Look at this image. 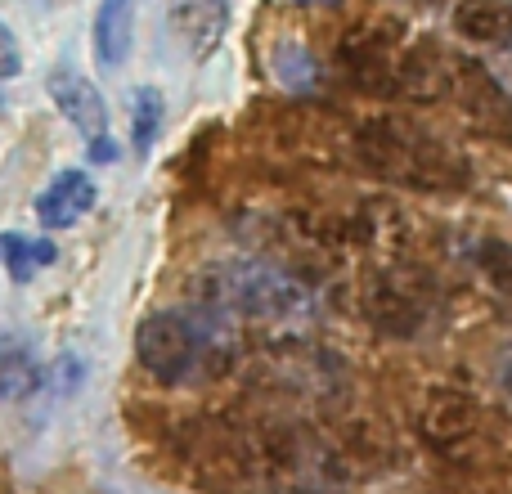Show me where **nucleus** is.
<instances>
[{
	"label": "nucleus",
	"mask_w": 512,
	"mask_h": 494,
	"mask_svg": "<svg viewBox=\"0 0 512 494\" xmlns=\"http://www.w3.org/2000/svg\"><path fill=\"white\" fill-rule=\"evenodd\" d=\"M135 360L149 378L167 382V387L194 378H221L239 360V328L198 306L153 310L135 328Z\"/></svg>",
	"instance_id": "f257e3e1"
},
{
	"label": "nucleus",
	"mask_w": 512,
	"mask_h": 494,
	"mask_svg": "<svg viewBox=\"0 0 512 494\" xmlns=\"http://www.w3.org/2000/svg\"><path fill=\"white\" fill-rule=\"evenodd\" d=\"M162 122H167V99H162L158 86H135L131 95V149L140 158H149L153 144L162 135Z\"/></svg>",
	"instance_id": "dca6fc26"
},
{
	"label": "nucleus",
	"mask_w": 512,
	"mask_h": 494,
	"mask_svg": "<svg viewBox=\"0 0 512 494\" xmlns=\"http://www.w3.org/2000/svg\"><path fill=\"white\" fill-rule=\"evenodd\" d=\"M45 90H50L54 108L63 113V122H68L86 144L108 140V104L86 72L63 63V68H54L50 77H45Z\"/></svg>",
	"instance_id": "6e6552de"
},
{
	"label": "nucleus",
	"mask_w": 512,
	"mask_h": 494,
	"mask_svg": "<svg viewBox=\"0 0 512 494\" xmlns=\"http://www.w3.org/2000/svg\"><path fill=\"white\" fill-rule=\"evenodd\" d=\"M472 432H477V400H472L468 391L441 387L427 396V405H423V436L427 441L450 450V445L468 441Z\"/></svg>",
	"instance_id": "9b49d317"
},
{
	"label": "nucleus",
	"mask_w": 512,
	"mask_h": 494,
	"mask_svg": "<svg viewBox=\"0 0 512 494\" xmlns=\"http://www.w3.org/2000/svg\"><path fill=\"white\" fill-rule=\"evenodd\" d=\"M171 32L194 59H207L230 32V0H167Z\"/></svg>",
	"instance_id": "1a4fd4ad"
},
{
	"label": "nucleus",
	"mask_w": 512,
	"mask_h": 494,
	"mask_svg": "<svg viewBox=\"0 0 512 494\" xmlns=\"http://www.w3.org/2000/svg\"><path fill=\"white\" fill-rule=\"evenodd\" d=\"M454 32L472 45H508L512 50V0H463L454 9Z\"/></svg>",
	"instance_id": "4468645a"
},
{
	"label": "nucleus",
	"mask_w": 512,
	"mask_h": 494,
	"mask_svg": "<svg viewBox=\"0 0 512 494\" xmlns=\"http://www.w3.org/2000/svg\"><path fill=\"white\" fill-rule=\"evenodd\" d=\"M400 59L405 41L391 27H355L337 45V68L364 95H400Z\"/></svg>",
	"instance_id": "0eeeda50"
},
{
	"label": "nucleus",
	"mask_w": 512,
	"mask_h": 494,
	"mask_svg": "<svg viewBox=\"0 0 512 494\" xmlns=\"http://www.w3.org/2000/svg\"><path fill=\"white\" fill-rule=\"evenodd\" d=\"M95 198H99L95 180L81 167H68L36 194V221H41L45 230H72V225L95 207Z\"/></svg>",
	"instance_id": "9d476101"
},
{
	"label": "nucleus",
	"mask_w": 512,
	"mask_h": 494,
	"mask_svg": "<svg viewBox=\"0 0 512 494\" xmlns=\"http://www.w3.org/2000/svg\"><path fill=\"white\" fill-rule=\"evenodd\" d=\"M265 477L279 494H333L342 486V468L328 454L324 441L306 432V427H283L270 432L261 445Z\"/></svg>",
	"instance_id": "39448f33"
},
{
	"label": "nucleus",
	"mask_w": 512,
	"mask_h": 494,
	"mask_svg": "<svg viewBox=\"0 0 512 494\" xmlns=\"http://www.w3.org/2000/svg\"><path fill=\"white\" fill-rule=\"evenodd\" d=\"M495 382H499V396H504L508 405H512V351L495 364Z\"/></svg>",
	"instance_id": "aec40b11"
},
{
	"label": "nucleus",
	"mask_w": 512,
	"mask_h": 494,
	"mask_svg": "<svg viewBox=\"0 0 512 494\" xmlns=\"http://www.w3.org/2000/svg\"><path fill=\"white\" fill-rule=\"evenodd\" d=\"M45 382L41 355L27 333H0V400H23Z\"/></svg>",
	"instance_id": "ddd939ff"
},
{
	"label": "nucleus",
	"mask_w": 512,
	"mask_h": 494,
	"mask_svg": "<svg viewBox=\"0 0 512 494\" xmlns=\"http://www.w3.org/2000/svg\"><path fill=\"white\" fill-rule=\"evenodd\" d=\"M355 158L382 185L414 194H454L468 185V162L450 140L409 117H369L355 131Z\"/></svg>",
	"instance_id": "f03ea898"
},
{
	"label": "nucleus",
	"mask_w": 512,
	"mask_h": 494,
	"mask_svg": "<svg viewBox=\"0 0 512 494\" xmlns=\"http://www.w3.org/2000/svg\"><path fill=\"white\" fill-rule=\"evenodd\" d=\"M23 72V45H18V36L9 32L5 23H0V81L18 77Z\"/></svg>",
	"instance_id": "a211bd4d"
},
{
	"label": "nucleus",
	"mask_w": 512,
	"mask_h": 494,
	"mask_svg": "<svg viewBox=\"0 0 512 494\" xmlns=\"http://www.w3.org/2000/svg\"><path fill=\"white\" fill-rule=\"evenodd\" d=\"M86 153H90V162H99V167H108V162H117V140L108 135V140H95V144H86Z\"/></svg>",
	"instance_id": "6ab92c4d"
},
{
	"label": "nucleus",
	"mask_w": 512,
	"mask_h": 494,
	"mask_svg": "<svg viewBox=\"0 0 512 494\" xmlns=\"http://www.w3.org/2000/svg\"><path fill=\"white\" fill-rule=\"evenodd\" d=\"M319 5H337V0H319Z\"/></svg>",
	"instance_id": "412c9836"
},
{
	"label": "nucleus",
	"mask_w": 512,
	"mask_h": 494,
	"mask_svg": "<svg viewBox=\"0 0 512 494\" xmlns=\"http://www.w3.org/2000/svg\"><path fill=\"white\" fill-rule=\"evenodd\" d=\"M54 256H59V247L50 239H27V234H0V265H5V274L14 283H32L36 270H45V265H54Z\"/></svg>",
	"instance_id": "2eb2a0df"
},
{
	"label": "nucleus",
	"mask_w": 512,
	"mask_h": 494,
	"mask_svg": "<svg viewBox=\"0 0 512 494\" xmlns=\"http://www.w3.org/2000/svg\"><path fill=\"white\" fill-rule=\"evenodd\" d=\"M477 270L499 297L512 301V243L504 239H486L477 247Z\"/></svg>",
	"instance_id": "f3484780"
},
{
	"label": "nucleus",
	"mask_w": 512,
	"mask_h": 494,
	"mask_svg": "<svg viewBox=\"0 0 512 494\" xmlns=\"http://www.w3.org/2000/svg\"><path fill=\"white\" fill-rule=\"evenodd\" d=\"M90 41H95L99 68L104 72L122 68V63L131 59V45H135V0H99Z\"/></svg>",
	"instance_id": "f8f14e48"
},
{
	"label": "nucleus",
	"mask_w": 512,
	"mask_h": 494,
	"mask_svg": "<svg viewBox=\"0 0 512 494\" xmlns=\"http://www.w3.org/2000/svg\"><path fill=\"white\" fill-rule=\"evenodd\" d=\"M445 99L481 131L486 140L512 149V90L495 72L472 54H450V72H445Z\"/></svg>",
	"instance_id": "423d86ee"
},
{
	"label": "nucleus",
	"mask_w": 512,
	"mask_h": 494,
	"mask_svg": "<svg viewBox=\"0 0 512 494\" xmlns=\"http://www.w3.org/2000/svg\"><path fill=\"white\" fill-rule=\"evenodd\" d=\"M364 315L378 328L382 337H396V342H414L441 315V292H436L432 274L418 270L409 261H391L378 265L369 274V288H364Z\"/></svg>",
	"instance_id": "20e7f679"
},
{
	"label": "nucleus",
	"mask_w": 512,
	"mask_h": 494,
	"mask_svg": "<svg viewBox=\"0 0 512 494\" xmlns=\"http://www.w3.org/2000/svg\"><path fill=\"white\" fill-rule=\"evenodd\" d=\"M189 306L225 319V324H279L310 310V288L292 270L265 256H230L194 274Z\"/></svg>",
	"instance_id": "7ed1b4c3"
}]
</instances>
